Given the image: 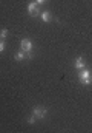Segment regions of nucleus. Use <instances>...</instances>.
Segmentation results:
<instances>
[{"label": "nucleus", "mask_w": 92, "mask_h": 133, "mask_svg": "<svg viewBox=\"0 0 92 133\" xmlns=\"http://www.w3.org/2000/svg\"><path fill=\"white\" fill-rule=\"evenodd\" d=\"M78 82L83 84V85H91L92 84V71L89 68H83V70H78Z\"/></svg>", "instance_id": "nucleus-1"}, {"label": "nucleus", "mask_w": 92, "mask_h": 133, "mask_svg": "<svg viewBox=\"0 0 92 133\" xmlns=\"http://www.w3.org/2000/svg\"><path fill=\"white\" fill-rule=\"evenodd\" d=\"M32 115L37 118V119H45L46 115H48V108L43 107V105H35L32 108Z\"/></svg>", "instance_id": "nucleus-2"}, {"label": "nucleus", "mask_w": 92, "mask_h": 133, "mask_svg": "<svg viewBox=\"0 0 92 133\" xmlns=\"http://www.w3.org/2000/svg\"><path fill=\"white\" fill-rule=\"evenodd\" d=\"M40 6H38V3H35V2H29L28 3V14H29L31 17H38L40 16Z\"/></svg>", "instance_id": "nucleus-3"}, {"label": "nucleus", "mask_w": 92, "mask_h": 133, "mask_svg": "<svg viewBox=\"0 0 92 133\" xmlns=\"http://www.w3.org/2000/svg\"><path fill=\"white\" fill-rule=\"evenodd\" d=\"M32 48H34V43H32L31 39L25 37V39L20 40V50H22V51H25V53H31Z\"/></svg>", "instance_id": "nucleus-4"}, {"label": "nucleus", "mask_w": 92, "mask_h": 133, "mask_svg": "<svg viewBox=\"0 0 92 133\" xmlns=\"http://www.w3.org/2000/svg\"><path fill=\"white\" fill-rule=\"evenodd\" d=\"M32 57V54L31 53H25V51H17L15 54H14V59L17 61V62H22V61H25V59H31Z\"/></svg>", "instance_id": "nucleus-5"}, {"label": "nucleus", "mask_w": 92, "mask_h": 133, "mask_svg": "<svg viewBox=\"0 0 92 133\" xmlns=\"http://www.w3.org/2000/svg\"><path fill=\"white\" fill-rule=\"evenodd\" d=\"M74 66H75L77 70H83V68L86 66V61H85V57H83V56L75 57V61H74Z\"/></svg>", "instance_id": "nucleus-6"}, {"label": "nucleus", "mask_w": 92, "mask_h": 133, "mask_svg": "<svg viewBox=\"0 0 92 133\" xmlns=\"http://www.w3.org/2000/svg\"><path fill=\"white\" fill-rule=\"evenodd\" d=\"M40 17H41V20H43L45 23H49V22L52 20V16H51L49 11H41V12H40Z\"/></svg>", "instance_id": "nucleus-7"}, {"label": "nucleus", "mask_w": 92, "mask_h": 133, "mask_svg": "<svg viewBox=\"0 0 92 133\" xmlns=\"http://www.w3.org/2000/svg\"><path fill=\"white\" fill-rule=\"evenodd\" d=\"M6 37H8V30H6V28H3V30L0 31V39H3V40H5Z\"/></svg>", "instance_id": "nucleus-8"}, {"label": "nucleus", "mask_w": 92, "mask_h": 133, "mask_svg": "<svg viewBox=\"0 0 92 133\" xmlns=\"http://www.w3.org/2000/svg\"><path fill=\"white\" fill-rule=\"evenodd\" d=\"M5 48H6V42H5L3 39H0V53H3Z\"/></svg>", "instance_id": "nucleus-9"}, {"label": "nucleus", "mask_w": 92, "mask_h": 133, "mask_svg": "<svg viewBox=\"0 0 92 133\" xmlns=\"http://www.w3.org/2000/svg\"><path fill=\"white\" fill-rule=\"evenodd\" d=\"M35 121H37V118H35L34 115H32V116H29V118H28V124H34Z\"/></svg>", "instance_id": "nucleus-10"}, {"label": "nucleus", "mask_w": 92, "mask_h": 133, "mask_svg": "<svg viewBox=\"0 0 92 133\" xmlns=\"http://www.w3.org/2000/svg\"><path fill=\"white\" fill-rule=\"evenodd\" d=\"M34 2H35V3H38V5H41V3H45L46 0H34Z\"/></svg>", "instance_id": "nucleus-11"}]
</instances>
